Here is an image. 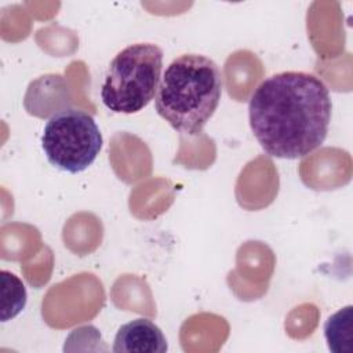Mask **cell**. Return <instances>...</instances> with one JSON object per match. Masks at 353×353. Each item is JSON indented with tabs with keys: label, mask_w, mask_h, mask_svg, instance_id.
Wrapping results in <instances>:
<instances>
[{
	"label": "cell",
	"mask_w": 353,
	"mask_h": 353,
	"mask_svg": "<svg viewBox=\"0 0 353 353\" xmlns=\"http://www.w3.org/2000/svg\"><path fill=\"white\" fill-rule=\"evenodd\" d=\"M1 321H8L18 316L26 305V288L23 283L11 272L1 270Z\"/></svg>",
	"instance_id": "cell-7"
},
{
	"label": "cell",
	"mask_w": 353,
	"mask_h": 353,
	"mask_svg": "<svg viewBox=\"0 0 353 353\" xmlns=\"http://www.w3.org/2000/svg\"><path fill=\"white\" fill-rule=\"evenodd\" d=\"M102 143L94 117L72 108L52 114L41 135V149L48 163L70 174L87 170L99 154Z\"/></svg>",
	"instance_id": "cell-4"
},
{
	"label": "cell",
	"mask_w": 353,
	"mask_h": 353,
	"mask_svg": "<svg viewBox=\"0 0 353 353\" xmlns=\"http://www.w3.org/2000/svg\"><path fill=\"white\" fill-rule=\"evenodd\" d=\"M167 349L163 331L149 319H135L123 324L112 347L114 353H164Z\"/></svg>",
	"instance_id": "cell-5"
},
{
	"label": "cell",
	"mask_w": 353,
	"mask_h": 353,
	"mask_svg": "<svg viewBox=\"0 0 353 353\" xmlns=\"http://www.w3.org/2000/svg\"><path fill=\"white\" fill-rule=\"evenodd\" d=\"M332 102L324 81L306 72H280L252 92L248 121L261 148L272 157L299 159L323 145Z\"/></svg>",
	"instance_id": "cell-1"
},
{
	"label": "cell",
	"mask_w": 353,
	"mask_h": 353,
	"mask_svg": "<svg viewBox=\"0 0 353 353\" xmlns=\"http://www.w3.org/2000/svg\"><path fill=\"white\" fill-rule=\"evenodd\" d=\"M222 97V73L201 54L176 57L164 70L154 108L176 132L197 137L215 113Z\"/></svg>",
	"instance_id": "cell-2"
},
{
	"label": "cell",
	"mask_w": 353,
	"mask_h": 353,
	"mask_svg": "<svg viewBox=\"0 0 353 353\" xmlns=\"http://www.w3.org/2000/svg\"><path fill=\"white\" fill-rule=\"evenodd\" d=\"M163 69V50L153 43H135L112 59L101 87L102 103L113 113L132 114L156 97Z\"/></svg>",
	"instance_id": "cell-3"
},
{
	"label": "cell",
	"mask_w": 353,
	"mask_h": 353,
	"mask_svg": "<svg viewBox=\"0 0 353 353\" xmlns=\"http://www.w3.org/2000/svg\"><path fill=\"white\" fill-rule=\"evenodd\" d=\"M324 335L331 352L353 353V306L347 305L331 314L324 324Z\"/></svg>",
	"instance_id": "cell-6"
}]
</instances>
